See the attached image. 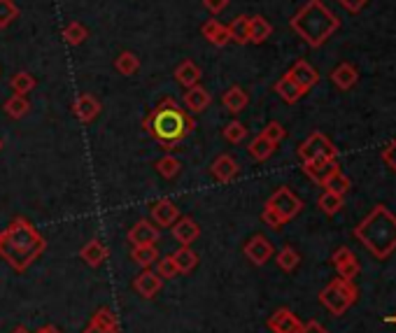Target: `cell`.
Returning a JSON list of instances; mask_svg holds the SVG:
<instances>
[{
  "label": "cell",
  "instance_id": "obj_2",
  "mask_svg": "<svg viewBox=\"0 0 396 333\" xmlns=\"http://www.w3.org/2000/svg\"><path fill=\"white\" fill-rule=\"evenodd\" d=\"M47 249L45 236L33 226L28 219L16 217L3 231V243H0V256L7 261L12 271L26 273Z\"/></svg>",
  "mask_w": 396,
  "mask_h": 333
},
{
  "label": "cell",
  "instance_id": "obj_27",
  "mask_svg": "<svg viewBox=\"0 0 396 333\" xmlns=\"http://www.w3.org/2000/svg\"><path fill=\"white\" fill-rule=\"evenodd\" d=\"M271 33H273L271 21L264 19V16H261V14L250 16V43H255V45H264L266 40L271 38Z\"/></svg>",
  "mask_w": 396,
  "mask_h": 333
},
{
  "label": "cell",
  "instance_id": "obj_12",
  "mask_svg": "<svg viewBox=\"0 0 396 333\" xmlns=\"http://www.w3.org/2000/svg\"><path fill=\"white\" fill-rule=\"evenodd\" d=\"M331 261L336 266V271H338V275L343 280H355L359 275V259L357 254L352 252L350 247H338L331 256Z\"/></svg>",
  "mask_w": 396,
  "mask_h": 333
},
{
  "label": "cell",
  "instance_id": "obj_8",
  "mask_svg": "<svg viewBox=\"0 0 396 333\" xmlns=\"http://www.w3.org/2000/svg\"><path fill=\"white\" fill-rule=\"evenodd\" d=\"M242 252H245V256L255 266H264V263L271 261V256H273V243L266 236L257 233V236H252L245 243Z\"/></svg>",
  "mask_w": 396,
  "mask_h": 333
},
{
  "label": "cell",
  "instance_id": "obj_50",
  "mask_svg": "<svg viewBox=\"0 0 396 333\" xmlns=\"http://www.w3.org/2000/svg\"><path fill=\"white\" fill-rule=\"evenodd\" d=\"M12 333H31V331H28V329H23V327H16Z\"/></svg>",
  "mask_w": 396,
  "mask_h": 333
},
{
  "label": "cell",
  "instance_id": "obj_41",
  "mask_svg": "<svg viewBox=\"0 0 396 333\" xmlns=\"http://www.w3.org/2000/svg\"><path fill=\"white\" fill-rule=\"evenodd\" d=\"M156 273H159V278H161V280H173L175 275H180V271H178V266H175L173 254L159 256V261H156Z\"/></svg>",
  "mask_w": 396,
  "mask_h": 333
},
{
  "label": "cell",
  "instance_id": "obj_47",
  "mask_svg": "<svg viewBox=\"0 0 396 333\" xmlns=\"http://www.w3.org/2000/svg\"><path fill=\"white\" fill-rule=\"evenodd\" d=\"M338 3L345 7V10L348 12H352V14H357V12H361L364 10V5L368 3V0H338Z\"/></svg>",
  "mask_w": 396,
  "mask_h": 333
},
{
  "label": "cell",
  "instance_id": "obj_42",
  "mask_svg": "<svg viewBox=\"0 0 396 333\" xmlns=\"http://www.w3.org/2000/svg\"><path fill=\"white\" fill-rule=\"evenodd\" d=\"M16 16H19V7L14 5V0H0V28H7Z\"/></svg>",
  "mask_w": 396,
  "mask_h": 333
},
{
  "label": "cell",
  "instance_id": "obj_29",
  "mask_svg": "<svg viewBox=\"0 0 396 333\" xmlns=\"http://www.w3.org/2000/svg\"><path fill=\"white\" fill-rule=\"evenodd\" d=\"M275 147H277V145H273L271 140L264 138V136L259 133V136L250 143L247 152H250V156H252L255 161H266V159H271V156H273Z\"/></svg>",
  "mask_w": 396,
  "mask_h": 333
},
{
  "label": "cell",
  "instance_id": "obj_16",
  "mask_svg": "<svg viewBox=\"0 0 396 333\" xmlns=\"http://www.w3.org/2000/svg\"><path fill=\"white\" fill-rule=\"evenodd\" d=\"M100 110H103V107H100V101L91 94H82V96H77V101L73 103V112H75V116H77V121H82V124L96 121Z\"/></svg>",
  "mask_w": 396,
  "mask_h": 333
},
{
  "label": "cell",
  "instance_id": "obj_18",
  "mask_svg": "<svg viewBox=\"0 0 396 333\" xmlns=\"http://www.w3.org/2000/svg\"><path fill=\"white\" fill-rule=\"evenodd\" d=\"M171 231H173V238L178 240L180 245H189V247L191 243H196L200 236V226L196 224V219H191V217H180L171 226Z\"/></svg>",
  "mask_w": 396,
  "mask_h": 333
},
{
  "label": "cell",
  "instance_id": "obj_39",
  "mask_svg": "<svg viewBox=\"0 0 396 333\" xmlns=\"http://www.w3.org/2000/svg\"><path fill=\"white\" fill-rule=\"evenodd\" d=\"M222 136H224L226 143L238 145V143H242V140L247 138V129H245V124H240V121H231V124H226V126H224Z\"/></svg>",
  "mask_w": 396,
  "mask_h": 333
},
{
  "label": "cell",
  "instance_id": "obj_5",
  "mask_svg": "<svg viewBox=\"0 0 396 333\" xmlns=\"http://www.w3.org/2000/svg\"><path fill=\"white\" fill-rule=\"evenodd\" d=\"M319 303H322L333 317H341L357 303V287L352 285V280H333L322 289L319 294Z\"/></svg>",
  "mask_w": 396,
  "mask_h": 333
},
{
  "label": "cell",
  "instance_id": "obj_38",
  "mask_svg": "<svg viewBox=\"0 0 396 333\" xmlns=\"http://www.w3.org/2000/svg\"><path fill=\"white\" fill-rule=\"evenodd\" d=\"M275 259H277V266H280L282 271H287V273L296 271L299 263H301V256H299V252L294 247H282L280 252H277Z\"/></svg>",
  "mask_w": 396,
  "mask_h": 333
},
{
  "label": "cell",
  "instance_id": "obj_19",
  "mask_svg": "<svg viewBox=\"0 0 396 333\" xmlns=\"http://www.w3.org/2000/svg\"><path fill=\"white\" fill-rule=\"evenodd\" d=\"M303 170L313 182H317L319 187L324 185V180L331 175L333 170H338V161L336 159H317V161H306L303 163Z\"/></svg>",
  "mask_w": 396,
  "mask_h": 333
},
{
  "label": "cell",
  "instance_id": "obj_46",
  "mask_svg": "<svg viewBox=\"0 0 396 333\" xmlns=\"http://www.w3.org/2000/svg\"><path fill=\"white\" fill-rule=\"evenodd\" d=\"M203 7L208 12L219 14V12H224L226 7H229V0H203Z\"/></svg>",
  "mask_w": 396,
  "mask_h": 333
},
{
  "label": "cell",
  "instance_id": "obj_23",
  "mask_svg": "<svg viewBox=\"0 0 396 333\" xmlns=\"http://www.w3.org/2000/svg\"><path fill=\"white\" fill-rule=\"evenodd\" d=\"M107 254H109L107 247L100 243V240H89V243L80 249V259L87 266H91V268H98V266L107 259Z\"/></svg>",
  "mask_w": 396,
  "mask_h": 333
},
{
  "label": "cell",
  "instance_id": "obj_36",
  "mask_svg": "<svg viewBox=\"0 0 396 333\" xmlns=\"http://www.w3.org/2000/svg\"><path fill=\"white\" fill-rule=\"evenodd\" d=\"M10 87H12L14 94L26 96L28 91L36 89V77H33V75H31V72H26V70H19V72H14V75H12Z\"/></svg>",
  "mask_w": 396,
  "mask_h": 333
},
{
  "label": "cell",
  "instance_id": "obj_35",
  "mask_svg": "<svg viewBox=\"0 0 396 333\" xmlns=\"http://www.w3.org/2000/svg\"><path fill=\"white\" fill-rule=\"evenodd\" d=\"M322 187H324V191H331V194L345 196L350 191V180L345 178V175L341 173V168H338V170H333L331 175H328Z\"/></svg>",
  "mask_w": 396,
  "mask_h": 333
},
{
  "label": "cell",
  "instance_id": "obj_13",
  "mask_svg": "<svg viewBox=\"0 0 396 333\" xmlns=\"http://www.w3.org/2000/svg\"><path fill=\"white\" fill-rule=\"evenodd\" d=\"M210 173H213V178L217 182L229 185V182H233L235 178H238L240 165H238V161H235L231 154H219L217 159L213 161V165H210Z\"/></svg>",
  "mask_w": 396,
  "mask_h": 333
},
{
  "label": "cell",
  "instance_id": "obj_11",
  "mask_svg": "<svg viewBox=\"0 0 396 333\" xmlns=\"http://www.w3.org/2000/svg\"><path fill=\"white\" fill-rule=\"evenodd\" d=\"M159 238H161V231H159L156 224H151L149 219H140L131 226L129 231V243L133 247L140 245H156Z\"/></svg>",
  "mask_w": 396,
  "mask_h": 333
},
{
  "label": "cell",
  "instance_id": "obj_28",
  "mask_svg": "<svg viewBox=\"0 0 396 333\" xmlns=\"http://www.w3.org/2000/svg\"><path fill=\"white\" fill-rule=\"evenodd\" d=\"M131 259L133 263H138L140 268H151L159 261V249L156 245H140L131 249Z\"/></svg>",
  "mask_w": 396,
  "mask_h": 333
},
{
  "label": "cell",
  "instance_id": "obj_44",
  "mask_svg": "<svg viewBox=\"0 0 396 333\" xmlns=\"http://www.w3.org/2000/svg\"><path fill=\"white\" fill-rule=\"evenodd\" d=\"M261 222H264L266 226L273 229V231H280V229L284 226V224H287V222H284V219L280 217V214L273 212L271 207H264V212H261Z\"/></svg>",
  "mask_w": 396,
  "mask_h": 333
},
{
  "label": "cell",
  "instance_id": "obj_6",
  "mask_svg": "<svg viewBox=\"0 0 396 333\" xmlns=\"http://www.w3.org/2000/svg\"><path fill=\"white\" fill-rule=\"evenodd\" d=\"M301 161H317V159H336L338 156V149L333 147V143L328 140L324 133H313L301 143L299 147Z\"/></svg>",
  "mask_w": 396,
  "mask_h": 333
},
{
  "label": "cell",
  "instance_id": "obj_33",
  "mask_svg": "<svg viewBox=\"0 0 396 333\" xmlns=\"http://www.w3.org/2000/svg\"><path fill=\"white\" fill-rule=\"evenodd\" d=\"M5 112L12 116V119H23L28 112H31V103H28V98L26 96H21V94H12L10 98L5 101Z\"/></svg>",
  "mask_w": 396,
  "mask_h": 333
},
{
  "label": "cell",
  "instance_id": "obj_9",
  "mask_svg": "<svg viewBox=\"0 0 396 333\" xmlns=\"http://www.w3.org/2000/svg\"><path fill=\"white\" fill-rule=\"evenodd\" d=\"M178 219H180V207L171 198H159V201L151 203V222L159 229H171Z\"/></svg>",
  "mask_w": 396,
  "mask_h": 333
},
{
  "label": "cell",
  "instance_id": "obj_30",
  "mask_svg": "<svg viewBox=\"0 0 396 333\" xmlns=\"http://www.w3.org/2000/svg\"><path fill=\"white\" fill-rule=\"evenodd\" d=\"M173 259H175V266H178V271L184 273V275L191 273L198 266V254L193 252L189 245H180L178 252L173 254Z\"/></svg>",
  "mask_w": 396,
  "mask_h": 333
},
{
  "label": "cell",
  "instance_id": "obj_1",
  "mask_svg": "<svg viewBox=\"0 0 396 333\" xmlns=\"http://www.w3.org/2000/svg\"><path fill=\"white\" fill-rule=\"evenodd\" d=\"M142 129L164 149H175L191 136L193 129H196V121H193L191 112L184 110L173 96H166L142 119Z\"/></svg>",
  "mask_w": 396,
  "mask_h": 333
},
{
  "label": "cell",
  "instance_id": "obj_52",
  "mask_svg": "<svg viewBox=\"0 0 396 333\" xmlns=\"http://www.w3.org/2000/svg\"><path fill=\"white\" fill-rule=\"evenodd\" d=\"M390 322H394V324H396V317H390Z\"/></svg>",
  "mask_w": 396,
  "mask_h": 333
},
{
  "label": "cell",
  "instance_id": "obj_25",
  "mask_svg": "<svg viewBox=\"0 0 396 333\" xmlns=\"http://www.w3.org/2000/svg\"><path fill=\"white\" fill-rule=\"evenodd\" d=\"M331 80H333V84L343 89V91H348L357 84V80H359V70L355 68L352 63H341L338 68H333L331 72Z\"/></svg>",
  "mask_w": 396,
  "mask_h": 333
},
{
  "label": "cell",
  "instance_id": "obj_10",
  "mask_svg": "<svg viewBox=\"0 0 396 333\" xmlns=\"http://www.w3.org/2000/svg\"><path fill=\"white\" fill-rule=\"evenodd\" d=\"M82 333H122L119 329V320H117V315L109 310V307H98L94 312V317L89 320L87 329Z\"/></svg>",
  "mask_w": 396,
  "mask_h": 333
},
{
  "label": "cell",
  "instance_id": "obj_24",
  "mask_svg": "<svg viewBox=\"0 0 396 333\" xmlns=\"http://www.w3.org/2000/svg\"><path fill=\"white\" fill-rule=\"evenodd\" d=\"M275 94L280 96L284 103H289V105H291V103H299L301 98L306 96V94H303V89L289 77V72L282 75V77L275 82Z\"/></svg>",
  "mask_w": 396,
  "mask_h": 333
},
{
  "label": "cell",
  "instance_id": "obj_48",
  "mask_svg": "<svg viewBox=\"0 0 396 333\" xmlns=\"http://www.w3.org/2000/svg\"><path fill=\"white\" fill-rule=\"evenodd\" d=\"M299 333H328V331H326L319 322L310 320V322H306V324H301V331H299Z\"/></svg>",
  "mask_w": 396,
  "mask_h": 333
},
{
  "label": "cell",
  "instance_id": "obj_45",
  "mask_svg": "<svg viewBox=\"0 0 396 333\" xmlns=\"http://www.w3.org/2000/svg\"><path fill=\"white\" fill-rule=\"evenodd\" d=\"M382 161L387 168L396 173V140H392V143L382 149Z\"/></svg>",
  "mask_w": 396,
  "mask_h": 333
},
{
  "label": "cell",
  "instance_id": "obj_43",
  "mask_svg": "<svg viewBox=\"0 0 396 333\" xmlns=\"http://www.w3.org/2000/svg\"><path fill=\"white\" fill-rule=\"evenodd\" d=\"M261 136L271 140L273 145H280L282 140L287 138V131H284V126H282L280 121H271V124H268V126L264 129V133H261Z\"/></svg>",
  "mask_w": 396,
  "mask_h": 333
},
{
  "label": "cell",
  "instance_id": "obj_53",
  "mask_svg": "<svg viewBox=\"0 0 396 333\" xmlns=\"http://www.w3.org/2000/svg\"><path fill=\"white\" fill-rule=\"evenodd\" d=\"M0 149H3V140H0Z\"/></svg>",
  "mask_w": 396,
  "mask_h": 333
},
{
  "label": "cell",
  "instance_id": "obj_21",
  "mask_svg": "<svg viewBox=\"0 0 396 333\" xmlns=\"http://www.w3.org/2000/svg\"><path fill=\"white\" fill-rule=\"evenodd\" d=\"M200 77H203V72H200V68L191 61V58H184L178 68H175V80H178V84H182L184 89L200 84Z\"/></svg>",
  "mask_w": 396,
  "mask_h": 333
},
{
  "label": "cell",
  "instance_id": "obj_3",
  "mask_svg": "<svg viewBox=\"0 0 396 333\" xmlns=\"http://www.w3.org/2000/svg\"><path fill=\"white\" fill-rule=\"evenodd\" d=\"M289 26L296 36L303 38V43H308L310 47H322L341 28V19L328 10L322 0H308L291 16Z\"/></svg>",
  "mask_w": 396,
  "mask_h": 333
},
{
  "label": "cell",
  "instance_id": "obj_40",
  "mask_svg": "<svg viewBox=\"0 0 396 333\" xmlns=\"http://www.w3.org/2000/svg\"><path fill=\"white\" fill-rule=\"evenodd\" d=\"M317 205H319V210H322L324 214H336L343 207V196L331 194V191H324V194L319 196Z\"/></svg>",
  "mask_w": 396,
  "mask_h": 333
},
{
  "label": "cell",
  "instance_id": "obj_15",
  "mask_svg": "<svg viewBox=\"0 0 396 333\" xmlns=\"http://www.w3.org/2000/svg\"><path fill=\"white\" fill-rule=\"evenodd\" d=\"M161 287H164V280L151 268H142V273H138L136 280H133V289H136L142 298H154L159 291H161Z\"/></svg>",
  "mask_w": 396,
  "mask_h": 333
},
{
  "label": "cell",
  "instance_id": "obj_17",
  "mask_svg": "<svg viewBox=\"0 0 396 333\" xmlns=\"http://www.w3.org/2000/svg\"><path fill=\"white\" fill-rule=\"evenodd\" d=\"M289 77L303 89V94H308V91L319 82V72L308 61H296V63L291 65Z\"/></svg>",
  "mask_w": 396,
  "mask_h": 333
},
{
  "label": "cell",
  "instance_id": "obj_4",
  "mask_svg": "<svg viewBox=\"0 0 396 333\" xmlns=\"http://www.w3.org/2000/svg\"><path fill=\"white\" fill-rule=\"evenodd\" d=\"M359 243L378 259H387L396 249V217L385 205H375L373 212L355 229Z\"/></svg>",
  "mask_w": 396,
  "mask_h": 333
},
{
  "label": "cell",
  "instance_id": "obj_49",
  "mask_svg": "<svg viewBox=\"0 0 396 333\" xmlns=\"http://www.w3.org/2000/svg\"><path fill=\"white\" fill-rule=\"evenodd\" d=\"M38 333H61V331H58L56 327H52V324H47V327H42Z\"/></svg>",
  "mask_w": 396,
  "mask_h": 333
},
{
  "label": "cell",
  "instance_id": "obj_26",
  "mask_svg": "<svg viewBox=\"0 0 396 333\" xmlns=\"http://www.w3.org/2000/svg\"><path fill=\"white\" fill-rule=\"evenodd\" d=\"M247 103H250V96L245 94V89H240V87L226 89V94L222 96V105H224L231 114L242 112V110L247 107Z\"/></svg>",
  "mask_w": 396,
  "mask_h": 333
},
{
  "label": "cell",
  "instance_id": "obj_7",
  "mask_svg": "<svg viewBox=\"0 0 396 333\" xmlns=\"http://www.w3.org/2000/svg\"><path fill=\"white\" fill-rule=\"evenodd\" d=\"M266 207H271L273 212H277L284 222H291L296 214L303 210V203H301V198L294 194L291 189L287 187H280L275 191V194L268 198L266 201Z\"/></svg>",
  "mask_w": 396,
  "mask_h": 333
},
{
  "label": "cell",
  "instance_id": "obj_51",
  "mask_svg": "<svg viewBox=\"0 0 396 333\" xmlns=\"http://www.w3.org/2000/svg\"><path fill=\"white\" fill-rule=\"evenodd\" d=\"M0 243H3V231H0Z\"/></svg>",
  "mask_w": 396,
  "mask_h": 333
},
{
  "label": "cell",
  "instance_id": "obj_37",
  "mask_svg": "<svg viewBox=\"0 0 396 333\" xmlns=\"http://www.w3.org/2000/svg\"><path fill=\"white\" fill-rule=\"evenodd\" d=\"M154 168H156V173L161 175V178H166V180H173V178H178L180 175V168H182V163L175 159V156H161V159H159L156 163H154Z\"/></svg>",
  "mask_w": 396,
  "mask_h": 333
},
{
  "label": "cell",
  "instance_id": "obj_34",
  "mask_svg": "<svg viewBox=\"0 0 396 333\" xmlns=\"http://www.w3.org/2000/svg\"><path fill=\"white\" fill-rule=\"evenodd\" d=\"M87 38H89V28L84 26L82 21H70V23H65V28H63V40H65V43H68L70 47L82 45Z\"/></svg>",
  "mask_w": 396,
  "mask_h": 333
},
{
  "label": "cell",
  "instance_id": "obj_14",
  "mask_svg": "<svg viewBox=\"0 0 396 333\" xmlns=\"http://www.w3.org/2000/svg\"><path fill=\"white\" fill-rule=\"evenodd\" d=\"M301 320L294 315L289 307H280L268 317V329L273 333H299L301 331Z\"/></svg>",
  "mask_w": 396,
  "mask_h": 333
},
{
  "label": "cell",
  "instance_id": "obj_31",
  "mask_svg": "<svg viewBox=\"0 0 396 333\" xmlns=\"http://www.w3.org/2000/svg\"><path fill=\"white\" fill-rule=\"evenodd\" d=\"M226 28H229L231 43H235V45L250 43V16H235Z\"/></svg>",
  "mask_w": 396,
  "mask_h": 333
},
{
  "label": "cell",
  "instance_id": "obj_20",
  "mask_svg": "<svg viewBox=\"0 0 396 333\" xmlns=\"http://www.w3.org/2000/svg\"><path fill=\"white\" fill-rule=\"evenodd\" d=\"M182 101H184V110L187 112H203V110H208V105L213 103V96L208 94V89L196 84V87L187 89V94H184Z\"/></svg>",
  "mask_w": 396,
  "mask_h": 333
},
{
  "label": "cell",
  "instance_id": "obj_32",
  "mask_svg": "<svg viewBox=\"0 0 396 333\" xmlns=\"http://www.w3.org/2000/svg\"><path fill=\"white\" fill-rule=\"evenodd\" d=\"M114 68L119 75H124V77H133V75L140 70V58L133 52H122L114 58Z\"/></svg>",
  "mask_w": 396,
  "mask_h": 333
},
{
  "label": "cell",
  "instance_id": "obj_22",
  "mask_svg": "<svg viewBox=\"0 0 396 333\" xmlns=\"http://www.w3.org/2000/svg\"><path fill=\"white\" fill-rule=\"evenodd\" d=\"M200 33H203V38L208 40L210 45H215V47H226L231 43L229 28L222 26L217 19H208L203 26H200Z\"/></svg>",
  "mask_w": 396,
  "mask_h": 333
}]
</instances>
